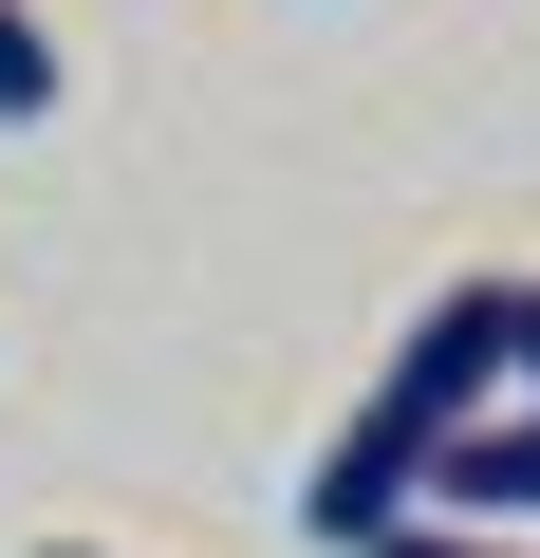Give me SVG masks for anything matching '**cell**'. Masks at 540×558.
Listing matches in <instances>:
<instances>
[{
	"label": "cell",
	"instance_id": "1",
	"mask_svg": "<svg viewBox=\"0 0 540 558\" xmlns=\"http://www.w3.org/2000/svg\"><path fill=\"white\" fill-rule=\"evenodd\" d=\"M484 410H503V279H466V299H429V317L392 336V373H373V391H355V428L317 447L299 521L373 558V539H392V521L429 502V465H447V447H466Z\"/></svg>",
	"mask_w": 540,
	"mask_h": 558
},
{
	"label": "cell",
	"instance_id": "2",
	"mask_svg": "<svg viewBox=\"0 0 540 558\" xmlns=\"http://www.w3.org/2000/svg\"><path fill=\"white\" fill-rule=\"evenodd\" d=\"M410 521H466V539H521V521H540V410L503 391V410H484V428H466V447L429 465V502H410Z\"/></svg>",
	"mask_w": 540,
	"mask_h": 558
},
{
	"label": "cell",
	"instance_id": "3",
	"mask_svg": "<svg viewBox=\"0 0 540 558\" xmlns=\"http://www.w3.org/2000/svg\"><path fill=\"white\" fill-rule=\"evenodd\" d=\"M57 112V38H38V0H0V131H38Z\"/></svg>",
	"mask_w": 540,
	"mask_h": 558
},
{
	"label": "cell",
	"instance_id": "4",
	"mask_svg": "<svg viewBox=\"0 0 540 558\" xmlns=\"http://www.w3.org/2000/svg\"><path fill=\"white\" fill-rule=\"evenodd\" d=\"M503 391L540 410V279H503Z\"/></svg>",
	"mask_w": 540,
	"mask_h": 558
},
{
	"label": "cell",
	"instance_id": "5",
	"mask_svg": "<svg viewBox=\"0 0 540 558\" xmlns=\"http://www.w3.org/2000/svg\"><path fill=\"white\" fill-rule=\"evenodd\" d=\"M373 558H540V539H466V521H392Z\"/></svg>",
	"mask_w": 540,
	"mask_h": 558
},
{
	"label": "cell",
	"instance_id": "6",
	"mask_svg": "<svg viewBox=\"0 0 540 558\" xmlns=\"http://www.w3.org/2000/svg\"><path fill=\"white\" fill-rule=\"evenodd\" d=\"M38 558H94V539H38Z\"/></svg>",
	"mask_w": 540,
	"mask_h": 558
}]
</instances>
